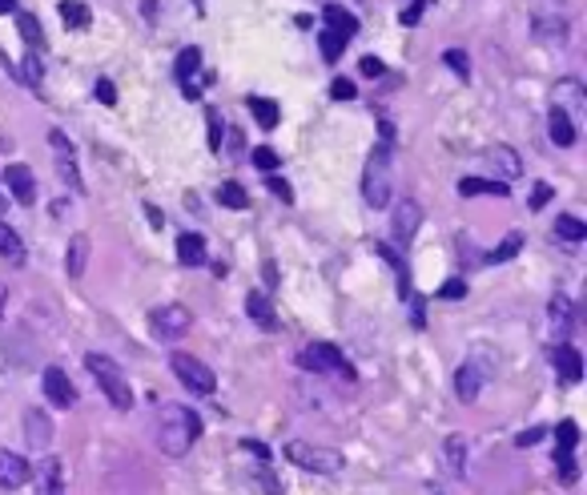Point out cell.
I'll list each match as a JSON object with an SVG mask.
<instances>
[{"instance_id":"7","label":"cell","mask_w":587,"mask_h":495,"mask_svg":"<svg viewBox=\"0 0 587 495\" xmlns=\"http://www.w3.org/2000/svg\"><path fill=\"white\" fill-rule=\"evenodd\" d=\"M169 366H173L177 382H181L185 390H193V395H214V390H217L214 371H209L201 358L185 355V350H173V355H169Z\"/></svg>"},{"instance_id":"49","label":"cell","mask_w":587,"mask_h":495,"mask_svg":"<svg viewBox=\"0 0 587 495\" xmlns=\"http://www.w3.org/2000/svg\"><path fill=\"white\" fill-rule=\"evenodd\" d=\"M378 146H386V149L394 146V125L386 122V117H378Z\"/></svg>"},{"instance_id":"31","label":"cell","mask_w":587,"mask_h":495,"mask_svg":"<svg viewBox=\"0 0 587 495\" xmlns=\"http://www.w3.org/2000/svg\"><path fill=\"white\" fill-rule=\"evenodd\" d=\"M61 17L69 29H88L93 25V9H88L85 0H61Z\"/></svg>"},{"instance_id":"32","label":"cell","mask_w":587,"mask_h":495,"mask_svg":"<svg viewBox=\"0 0 587 495\" xmlns=\"http://www.w3.org/2000/svg\"><path fill=\"white\" fill-rule=\"evenodd\" d=\"M458 194L463 197H482V194H495V197H507L511 189L499 186V181H487V178H463L458 181Z\"/></svg>"},{"instance_id":"48","label":"cell","mask_w":587,"mask_h":495,"mask_svg":"<svg viewBox=\"0 0 587 495\" xmlns=\"http://www.w3.org/2000/svg\"><path fill=\"white\" fill-rule=\"evenodd\" d=\"M257 483H262L270 495H281V483H278V479H273V471H270V467H262V471H257Z\"/></svg>"},{"instance_id":"15","label":"cell","mask_w":587,"mask_h":495,"mask_svg":"<svg viewBox=\"0 0 587 495\" xmlns=\"http://www.w3.org/2000/svg\"><path fill=\"white\" fill-rule=\"evenodd\" d=\"M482 165L491 173H499V178H519L523 173V157L511 146H487L482 149Z\"/></svg>"},{"instance_id":"24","label":"cell","mask_w":587,"mask_h":495,"mask_svg":"<svg viewBox=\"0 0 587 495\" xmlns=\"http://www.w3.org/2000/svg\"><path fill=\"white\" fill-rule=\"evenodd\" d=\"M85 266H88V238L72 234L69 238V254H64V270H69V278L77 282V278H85Z\"/></svg>"},{"instance_id":"2","label":"cell","mask_w":587,"mask_h":495,"mask_svg":"<svg viewBox=\"0 0 587 495\" xmlns=\"http://www.w3.org/2000/svg\"><path fill=\"white\" fill-rule=\"evenodd\" d=\"M390 186H394V170H390V149L374 146L362 165V202L370 210H386L390 206Z\"/></svg>"},{"instance_id":"34","label":"cell","mask_w":587,"mask_h":495,"mask_svg":"<svg viewBox=\"0 0 587 495\" xmlns=\"http://www.w3.org/2000/svg\"><path fill=\"white\" fill-rule=\"evenodd\" d=\"M555 238H563V242H583L587 226L575 218V214H563V218H555Z\"/></svg>"},{"instance_id":"11","label":"cell","mask_w":587,"mask_h":495,"mask_svg":"<svg viewBox=\"0 0 587 495\" xmlns=\"http://www.w3.org/2000/svg\"><path fill=\"white\" fill-rule=\"evenodd\" d=\"M531 33L539 37V41L547 45H563L567 41V13L555 4L551 13L543 9V4H535V17H531Z\"/></svg>"},{"instance_id":"52","label":"cell","mask_w":587,"mask_h":495,"mask_svg":"<svg viewBox=\"0 0 587 495\" xmlns=\"http://www.w3.org/2000/svg\"><path fill=\"white\" fill-rule=\"evenodd\" d=\"M145 214H149L153 230H161V226H165V218H161V210H157V206H145Z\"/></svg>"},{"instance_id":"30","label":"cell","mask_w":587,"mask_h":495,"mask_svg":"<svg viewBox=\"0 0 587 495\" xmlns=\"http://www.w3.org/2000/svg\"><path fill=\"white\" fill-rule=\"evenodd\" d=\"M519 250H523V230H511V234L487 254V266H503V262H511Z\"/></svg>"},{"instance_id":"5","label":"cell","mask_w":587,"mask_h":495,"mask_svg":"<svg viewBox=\"0 0 587 495\" xmlns=\"http://www.w3.org/2000/svg\"><path fill=\"white\" fill-rule=\"evenodd\" d=\"M354 33H358V17H354L350 9H342V4H326V33H322V41H318L322 57L338 61Z\"/></svg>"},{"instance_id":"16","label":"cell","mask_w":587,"mask_h":495,"mask_svg":"<svg viewBox=\"0 0 587 495\" xmlns=\"http://www.w3.org/2000/svg\"><path fill=\"white\" fill-rule=\"evenodd\" d=\"M32 475L29 459L16 451H8V447H0V487H8V491H16V487H24Z\"/></svg>"},{"instance_id":"19","label":"cell","mask_w":587,"mask_h":495,"mask_svg":"<svg viewBox=\"0 0 587 495\" xmlns=\"http://www.w3.org/2000/svg\"><path fill=\"white\" fill-rule=\"evenodd\" d=\"M547 315H551V326L559 339H567L571 331H575V302L567 298V294H551V302H547Z\"/></svg>"},{"instance_id":"20","label":"cell","mask_w":587,"mask_h":495,"mask_svg":"<svg viewBox=\"0 0 587 495\" xmlns=\"http://www.w3.org/2000/svg\"><path fill=\"white\" fill-rule=\"evenodd\" d=\"M551 363H555V371H559L563 382H579V379H583V358H579V350L567 347V342L551 347Z\"/></svg>"},{"instance_id":"1","label":"cell","mask_w":587,"mask_h":495,"mask_svg":"<svg viewBox=\"0 0 587 495\" xmlns=\"http://www.w3.org/2000/svg\"><path fill=\"white\" fill-rule=\"evenodd\" d=\"M201 435V415L185 403H165L157 411V447L165 455H185Z\"/></svg>"},{"instance_id":"23","label":"cell","mask_w":587,"mask_h":495,"mask_svg":"<svg viewBox=\"0 0 587 495\" xmlns=\"http://www.w3.org/2000/svg\"><path fill=\"white\" fill-rule=\"evenodd\" d=\"M37 495H64V467L56 455H48L37 471Z\"/></svg>"},{"instance_id":"13","label":"cell","mask_w":587,"mask_h":495,"mask_svg":"<svg viewBox=\"0 0 587 495\" xmlns=\"http://www.w3.org/2000/svg\"><path fill=\"white\" fill-rule=\"evenodd\" d=\"M40 387H45V399L56 407V411H69V407L77 403L72 379L61 371V366H45V374H40Z\"/></svg>"},{"instance_id":"14","label":"cell","mask_w":587,"mask_h":495,"mask_svg":"<svg viewBox=\"0 0 587 495\" xmlns=\"http://www.w3.org/2000/svg\"><path fill=\"white\" fill-rule=\"evenodd\" d=\"M487 379H491L487 366L474 363V358H466V363L455 371V395L463 399V403H474V399H479V390H482V382H487Z\"/></svg>"},{"instance_id":"18","label":"cell","mask_w":587,"mask_h":495,"mask_svg":"<svg viewBox=\"0 0 587 495\" xmlns=\"http://www.w3.org/2000/svg\"><path fill=\"white\" fill-rule=\"evenodd\" d=\"M197 69H201V49H197V45H189V49L177 53L173 77H177V85L185 89V97H189V101H197V85H193V73H197Z\"/></svg>"},{"instance_id":"26","label":"cell","mask_w":587,"mask_h":495,"mask_svg":"<svg viewBox=\"0 0 587 495\" xmlns=\"http://www.w3.org/2000/svg\"><path fill=\"white\" fill-rule=\"evenodd\" d=\"M177 262H181V266H201V262H205V238L201 234L177 238Z\"/></svg>"},{"instance_id":"28","label":"cell","mask_w":587,"mask_h":495,"mask_svg":"<svg viewBox=\"0 0 587 495\" xmlns=\"http://www.w3.org/2000/svg\"><path fill=\"white\" fill-rule=\"evenodd\" d=\"M246 315L254 318L257 326H265V331H273V326H278V315H273L270 298H265V294H257V290L246 298Z\"/></svg>"},{"instance_id":"36","label":"cell","mask_w":587,"mask_h":495,"mask_svg":"<svg viewBox=\"0 0 587 495\" xmlns=\"http://www.w3.org/2000/svg\"><path fill=\"white\" fill-rule=\"evenodd\" d=\"M217 202L230 206V210H246V206H249V194L238 186V181H225V186L217 189Z\"/></svg>"},{"instance_id":"50","label":"cell","mask_w":587,"mask_h":495,"mask_svg":"<svg viewBox=\"0 0 587 495\" xmlns=\"http://www.w3.org/2000/svg\"><path fill=\"white\" fill-rule=\"evenodd\" d=\"M543 435H547V427H531V431H519V439H515V443H519V447H531V443H539Z\"/></svg>"},{"instance_id":"43","label":"cell","mask_w":587,"mask_h":495,"mask_svg":"<svg viewBox=\"0 0 587 495\" xmlns=\"http://www.w3.org/2000/svg\"><path fill=\"white\" fill-rule=\"evenodd\" d=\"M439 298H442V302L466 298V282H458V278H455V282H447V286H442V290H439Z\"/></svg>"},{"instance_id":"3","label":"cell","mask_w":587,"mask_h":495,"mask_svg":"<svg viewBox=\"0 0 587 495\" xmlns=\"http://www.w3.org/2000/svg\"><path fill=\"white\" fill-rule=\"evenodd\" d=\"M85 366H88V374L96 379V387L105 390V399H109L117 411H129V407H133V387H129L125 371H121L109 355L93 350V355H85Z\"/></svg>"},{"instance_id":"25","label":"cell","mask_w":587,"mask_h":495,"mask_svg":"<svg viewBox=\"0 0 587 495\" xmlns=\"http://www.w3.org/2000/svg\"><path fill=\"white\" fill-rule=\"evenodd\" d=\"M547 133H551V141L559 149H571L575 146V122H571L563 109H551V117H547Z\"/></svg>"},{"instance_id":"39","label":"cell","mask_w":587,"mask_h":495,"mask_svg":"<svg viewBox=\"0 0 587 495\" xmlns=\"http://www.w3.org/2000/svg\"><path fill=\"white\" fill-rule=\"evenodd\" d=\"M254 165H257V170H262V173H273V170H278V165H281L278 149H270V146H257V149H254Z\"/></svg>"},{"instance_id":"41","label":"cell","mask_w":587,"mask_h":495,"mask_svg":"<svg viewBox=\"0 0 587 495\" xmlns=\"http://www.w3.org/2000/svg\"><path fill=\"white\" fill-rule=\"evenodd\" d=\"M330 97L334 101H354V81L350 77H338V81L330 85Z\"/></svg>"},{"instance_id":"10","label":"cell","mask_w":587,"mask_h":495,"mask_svg":"<svg viewBox=\"0 0 587 495\" xmlns=\"http://www.w3.org/2000/svg\"><path fill=\"white\" fill-rule=\"evenodd\" d=\"M48 146H53V162H56L61 181L69 189H77V194H85V186H80V170H77V157H72V141L64 138L61 130H53V133H48Z\"/></svg>"},{"instance_id":"47","label":"cell","mask_w":587,"mask_h":495,"mask_svg":"<svg viewBox=\"0 0 587 495\" xmlns=\"http://www.w3.org/2000/svg\"><path fill=\"white\" fill-rule=\"evenodd\" d=\"M265 186H270L273 194L281 197V202H294V194H289V181H286V178H273V173H270V181H265Z\"/></svg>"},{"instance_id":"35","label":"cell","mask_w":587,"mask_h":495,"mask_svg":"<svg viewBox=\"0 0 587 495\" xmlns=\"http://www.w3.org/2000/svg\"><path fill=\"white\" fill-rule=\"evenodd\" d=\"M16 29H21V37H24V45H29L32 53L45 45V37H40V25H37V17L32 13H16Z\"/></svg>"},{"instance_id":"51","label":"cell","mask_w":587,"mask_h":495,"mask_svg":"<svg viewBox=\"0 0 587 495\" xmlns=\"http://www.w3.org/2000/svg\"><path fill=\"white\" fill-rule=\"evenodd\" d=\"M246 451H254L257 459H265V463H270V447H265V443H257V439H246Z\"/></svg>"},{"instance_id":"12","label":"cell","mask_w":587,"mask_h":495,"mask_svg":"<svg viewBox=\"0 0 587 495\" xmlns=\"http://www.w3.org/2000/svg\"><path fill=\"white\" fill-rule=\"evenodd\" d=\"M418 226H423V206L418 202H398L394 206V218H390V234H394V246H410L418 234Z\"/></svg>"},{"instance_id":"4","label":"cell","mask_w":587,"mask_h":495,"mask_svg":"<svg viewBox=\"0 0 587 495\" xmlns=\"http://www.w3.org/2000/svg\"><path fill=\"white\" fill-rule=\"evenodd\" d=\"M286 459L298 463L302 471H310V475H338V471L346 467L342 451H334V447H318V443H306V439L286 443Z\"/></svg>"},{"instance_id":"55","label":"cell","mask_w":587,"mask_h":495,"mask_svg":"<svg viewBox=\"0 0 587 495\" xmlns=\"http://www.w3.org/2000/svg\"><path fill=\"white\" fill-rule=\"evenodd\" d=\"M8 210V202H4V197H0V214H4Z\"/></svg>"},{"instance_id":"53","label":"cell","mask_w":587,"mask_h":495,"mask_svg":"<svg viewBox=\"0 0 587 495\" xmlns=\"http://www.w3.org/2000/svg\"><path fill=\"white\" fill-rule=\"evenodd\" d=\"M4 306H8V286L0 282V315H4Z\"/></svg>"},{"instance_id":"38","label":"cell","mask_w":587,"mask_h":495,"mask_svg":"<svg viewBox=\"0 0 587 495\" xmlns=\"http://www.w3.org/2000/svg\"><path fill=\"white\" fill-rule=\"evenodd\" d=\"M205 122H209V154H222V113L217 109H205Z\"/></svg>"},{"instance_id":"33","label":"cell","mask_w":587,"mask_h":495,"mask_svg":"<svg viewBox=\"0 0 587 495\" xmlns=\"http://www.w3.org/2000/svg\"><path fill=\"white\" fill-rule=\"evenodd\" d=\"M442 455H447V467H450V475H463V467H466V439L463 435H450L447 439V447H442Z\"/></svg>"},{"instance_id":"17","label":"cell","mask_w":587,"mask_h":495,"mask_svg":"<svg viewBox=\"0 0 587 495\" xmlns=\"http://www.w3.org/2000/svg\"><path fill=\"white\" fill-rule=\"evenodd\" d=\"M4 186H8V194H13L21 206L37 202V178H32L29 165H8V170H4Z\"/></svg>"},{"instance_id":"22","label":"cell","mask_w":587,"mask_h":495,"mask_svg":"<svg viewBox=\"0 0 587 495\" xmlns=\"http://www.w3.org/2000/svg\"><path fill=\"white\" fill-rule=\"evenodd\" d=\"M48 439H53V419H48L45 411H24V443H29L32 451H40Z\"/></svg>"},{"instance_id":"46","label":"cell","mask_w":587,"mask_h":495,"mask_svg":"<svg viewBox=\"0 0 587 495\" xmlns=\"http://www.w3.org/2000/svg\"><path fill=\"white\" fill-rule=\"evenodd\" d=\"M426 4H434V0H415L407 13H402V25H418V17H423V9Z\"/></svg>"},{"instance_id":"54","label":"cell","mask_w":587,"mask_h":495,"mask_svg":"<svg viewBox=\"0 0 587 495\" xmlns=\"http://www.w3.org/2000/svg\"><path fill=\"white\" fill-rule=\"evenodd\" d=\"M0 13H16V0H0Z\"/></svg>"},{"instance_id":"9","label":"cell","mask_w":587,"mask_h":495,"mask_svg":"<svg viewBox=\"0 0 587 495\" xmlns=\"http://www.w3.org/2000/svg\"><path fill=\"white\" fill-rule=\"evenodd\" d=\"M149 326H153V334H157V339L177 342V339H185V334H189L193 315L181 306V302H169V306H157V310H153V315H149Z\"/></svg>"},{"instance_id":"45","label":"cell","mask_w":587,"mask_h":495,"mask_svg":"<svg viewBox=\"0 0 587 495\" xmlns=\"http://www.w3.org/2000/svg\"><path fill=\"white\" fill-rule=\"evenodd\" d=\"M358 69H362V77H382V73H386V65H382L378 57H362Z\"/></svg>"},{"instance_id":"40","label":"cell","mask_w":587,"mask_h":495,"mask_svg":"<svg viewBox=\"0 0 587 495\" xmlns=\"http://www.w3.org/2000/svg\"><path fill=\"white\" fill-rule=\"evenodd\" d=\"M442 61H447V69H455L463 81L471 77V65H466V53L463 49H447V53H442Z\"/></svg>"},{"instance_id":"29","label":"cell","mask_w":587,"mask_h":495,"mask_svg":"<svg viewBox=\"0 0 587 495\" xmlns=\"http://www.w3.org/2000/svg\"><path fill=\"white\" fill-rule=\"evenodd\" d=\"M246 105H249V113H254V122L262 125V130H278V122H281V109H278V101L249 97Z\"/></svg>"},{"instance_id":"37","label":"cell","mask_w":587,"mask_h":495,"mask_svg":"<svg viewBox=\"0 0 587 495\" xmlns=\"http://www.w3.org/2000/svg\"><path fill=\"white\" fill-rule=\"evenodd\" d=\"M40 77H45V65H40V53H29L24 57V85L32 93H40Z\"/></svg>"},{"instance_id":"42","label":"cell","mask_w":587,"mask_h":495,"mask_svg":"<svg viewBox=\"0 0 587 495\" xmlns=\"http://www.w3.org/2000/svg\"><path fill=\"white\" fill-rule=\"evenodd\" d=\"M551 194H555V189L547 186V181H539V186L531 189V210H543V206L551 202Z\"/></svg>"},{"instance_id":"8","label":"cell","mask_w":587,"mask_h":495,"mask_svg":"<svg viewBox=\"0 0 587 495\" xmlns=\"http://www.w3.org/2000/svg\"><path fill=\"white\" fill-rule=\"evenodd\" d=\"M575 443H579V427L575 419H563L555 427V463H559V483L571 487L579 479V467H575Z\"/></svg>"},{"instance_id":"27","label":"cell","mask_w":587,"mask_h":495,"mask_svg":"<svg viewBox=\"0 0 587 495\" xmlns=\"http://www.w3.org/2000/svg\"><path fill=\"white\" fill-rule=\"evenodd\" d=\"M0 258H4L8 266H24V242L8 222H0Z\"/></svg>"},{"instance_id":"21","label":"cell","mask_w":587,"mask_h":495,"mask_svg":"<svg viewBox=\"0 0 587 495\" xmlns=\"http://www.w3.org/2000/svg\"><path fill=\"white\" fill-rule=\"evenodd\" d=\"M555 97H559V105L555 109H563V113L571 117V122H575V117H583V89H579V81L575 77H563L559 85H555Z\"/></svg>"},{"instance_id":"44","label":"cell","mask_w":587,"mask_h":495,"mask_svg":"<svg viewBox=\"0 0 587 495\" xmlns=\"http://www.w3.org/2000/svg\"><path fill=\"white\" fill-rule=\"evenodd\" d=\"M96 101H101V105H117V89H113V81H96Z\"/></svg>"},{"instance_id":"6","label":"cell","mask_w":587,"mask_h":495,"mask_svg":"<svg viewBox=\"0 0 587 495\" xmlns=\"http://www.w3.org/2000/svg\"><path fill=\"white\" fill-rule=\"evenodd\" d=\"M294 363L302 371H314V374H342V379H354V366L346 363V355L334 347V342H310L306 350H298Z\"/></svg>"}]
</instances>
